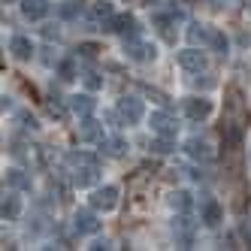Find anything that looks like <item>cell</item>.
<instances>
[{
    "mask_svg": "<svg viewBox=\"0 0 251 251\" xmlns=\"http://www.w3.org/2000/svg\"><path fill=\"white\" fill-rule=\"evenodd\" d=\"M67 164H70V167H94L97 157L88 154V151H70V154H67Z\"/></svg>",
    "mask_w": 251,
    "mask_h": 251,
    "instance_id": "cell-18",
    "label": "cell"
},
{
    "mask_svg": "<svg viewBox=\"0 0 251 251\" xmlns=\"http://www.w3.org/2000/svg\"><path fill=\"white\" fill-rule=\"evenodd\" d=\"M73 182H76L79 188L94 185V182H97V164H94V167H73Z\"/></svg>",
    "mask_w": 251,
    "mask_h": 251,
    "instance_id": "cell-14",
    "label": "cell"
},
{
    "mask_svg": "<svg viewBox=\"0 0 251 251\" xmlns=\"http://www.w3.org/2000/svg\"><path fill=\"white\" fill-rule=\"evenodd\" d=\"M0 215H3V221H15L22 215V200L15 194H6L3 203H0Z\"/></svg>",
    "mask_w": 251,
    "mask_h": 251,
    "instance_id": "cell-12",
    "label": "cell"
},
{
    "mask_svg": "<svg viewBox=\"0 0 251 251\" xmlns=\"http://www.w3.org/2000/svg\"><path fill=\"white\" fill-rule=\"evenodd\" d=\"M118 206V188L115 185H106V188H97L94 197H91V209L97 212H109Z\"/></svg>",
    "mask_w": 251,
    "mask_h": 251,
    "instance_id": "cell-2",
    "label": "cell"
},
{
    "mask_svg": "<svg viewBox=\"0 0 251 251\" xmlns=\"http://www.w3.org/2000/svg\"><path fill=\"white\" fill-rule=\"evenodd\" d=\"M173 136H164V139H154L151 142V151H157V154H167V151H173V142H170Z\"/></svg>",
    "mask_w": 251,
    "mask_h": 251,
    "instance_id": "cell-25",
    "label": "cell"
},
{
    "mask_svg": "<svg viewBox=\"0 0 251 251\" xmlns=\"http://www.w3.org/2000/svg\"><path fill=\"white\" fill-rule=\"evenodd\" d=\"M58 12H61V19H79V15H82V3H79V0H64V3L58 6Z\"/></svg>",
    "mask_w": 251,
    "mask_h": 251,
    "instance_id": "cell-20",
    "label": "cell"
},
{
    "mask_svg": "<svg viewBox=\"0 0 251 251\" xmlns=\"http://www.w3.org/2000/svg\"><path fill=\"white\" fill-rule=\"evenodd\" d=\"M94 212H97V209H94ZM94 212H91V209H79V212L73 215L76 233H97V230H100V221H97Z\"/></svg>",
    "mask_w": 251,
    "mask_h": 251,
    "instance_id": "cell-5",
    "label": "cell"
},
{
    "mask_svg": "<svg viewBox=\"0 0 251 251\" xmlns=\"http://www.w3.org/2000/svg\"><path fill=\"white\" fill-rule=\"evenodd\" d=\"M49 115H55V118H64L67 112H64V106H58V103H49Z\"/></svg>",
    "mask_w": 251,
    "mask_h": 251,
    "instance_id": "cell-30",
    "label": "cell"
},
{
    "mask_svg": "<svg viewBox=\"0 0 251 251\" xmlns=\"http://www.w3.org/2000/svg\"><path fill=\"white\" fill-rule=\"evenodd\" d=\"M191 3H200V0H191Z\"/></svg>",
    "mask_w": 251,
    "mask_h": 251,
    "instance_id": "cell-34",
    "label": "cell"
},
{
    "mask_svg": "<svg viewBox=\"0 0 251 251\" xmlns=\"http://www.w3.org/2000/svg\"><path fill=\"white\" fill-rule=\"evenodd\" d=\"M112 15H115V9H112L109 0H100V3L91 6V19H94V22H109Z\"/></svg>",
    "mask_w": 251,
    "mask_h": 251,
    "instance_id": "cell-17",
    "label": "cell"
},
{
    "mask_svg": "<svg viewBox=\"0 0 251 251\" xmlns=\"http://www.w3.org/2000/svg\"><path fill=\"white\" fill-rule=\"evenodd\" d=\"M9 51L19 61H30V55H33V46H30V40L27 37H12V43H9Z\"/></svg>",
    "mask_w": 251,
    "mask_h": 251,
    "instance_id": "cell-13",
    "label": "cell"
},
{
    "mask_svg": "<svg viewBox=\"0 0 251 251\" xmlns=\"http://www.w3.org/2000/svg\"><path fill=\"white\" fill-rule=\"evenodd\" d=\"M209 37H212V30L206 25H191V30H188L191 43H209Z\"/></svg>",
    "mask_w": 251,
    "mask_h": 251,
    "instance_id": "cell-21",
    "label": "cell"
},
{
    "mask_svg": "<svg viewBox=\"0 0 251 251\" xmlns=\"http://www.w3.org/2000/svg\"><path fill=\"white\" fill-rule=\"evenodd\" d=\"M3 3H15V0H3Z\"/></svg>",
    "mask_w": 251,
    "mask_h": 251,
    "instance_id": "cell-33",
    "label": "cell"
},
{
    "mask_svg": "<svg viewBox=\"0 0 251 251\" xmlns=\"http://www.w3.org/2000/svg\"><path fill=\"white\" fill-rule=\"evenodd\" d=\"M203 224H209V227L221 224V206L215 200H206V206H203Z\"/></svg>",
    "mask_w": 251,
    "mask_h": 251,
    "instance_id": "cell-16",
    "label": "cell"
},
{
    "mask_svg": "<svg viewBox=\"0 0 251 251\" xmlns=\"http://www.w3.org/2000/svg\"><path fill=\"white\" fill-rule=\"evenodd\" d=\"M151 130L157 133V136H176V130H178V124H176V118L173 115H167V112H151Z\"/></svg>",
    "mask_w": 251,
    "mask_h": 251,
    "instance_id": "cell-4",
    "label": "cell"
},
{
    "mask_svg": "<svg viewBox=\"0 0 251 251\" xmlns=\"http://www.w3.org/2000/svg\"><path fill=\"white\" fill-rule=\"evenodd\" d=\"M43 33H46V40H58V27H46Z\"/></svg>",
    "mask_w": 251,
    "mask_h": 251,
    "instance_id": "cell-31",
    "label": "cell"
},
{
    "mask_svg": "<svg viewBox=\"0 0 251 251\" xmlns=\"http://www.w3.org/2000/svg\"><path fill=\"white\" fill-rule=\"evenodd\" d=\"M82 79H85V88H88V91H100V88H103V79H100V73H94V70H88Z\"/></svg>",
    "mask_w": 251,
    "mask_h": 251,
    "instance_id": "cell-23",
    "label": "cell"
},
{
    "mask_svg": "<svg viewBox=\"0 0 251 251\" xmlns=\"http://www.w3.org/2000/svg\"><path fill=\"white\" fill-rule=\"evenodd\" d=\"M91 248H94V251H100V248H109V242H106V239H100V242H94Z\"/></svg>",
    "mask_w": 251,
    "mask_h": 251,
    "instance_id": "cell-32",
    "label": "cell"
},
{
    "mask_svg": "<svg viewBox=\"0 0 251 251\" xmlns=\"http://www.w3.org/2000/svg\"><path fill=\"white\" fill-rule=\"evenodd\" d=\"M209 112H212V103H209V100H203V97L185 100V115H188V118H194V121H203Z\"/></svg>",
    "mask_w": 251,
    "mask_h": 251,
    "instance_id": "cell-9",
    "label": "cell"
},
{
    "mask_svg": "<svg viewBox=\"0 0 251 251\" xmlns=\"http://www.w3.org/2000/svg\"><path fill=\"white\" fill-rule=\"evenodd\" d=\"M188 151H191L194 157H203V160H209V157H212L209 146H206V142H200V139H191V142H188Z\"/></svg>",
    "mask_w": 251,
    "mask_h": 251,
    "instance_id": "cell-22",
    "label": "cell"
},
{
    "mask_svg": "<svg viewBox=\"0 0 251 251\" xmlns=\"http://www.w3.org/2000/svg\"><path fill=\"white\" fill-rule=\"evenodd\" d=\"M124 51H127L130 61H142V64L154 61V55H157L154 46L151 43H142V40H127V43H124Z\"/></svg>",
    "mask_w": 251,
    "mask_h": 251,
    "instance_id": "cell-3",
    "label": "cell"
},
{
    "mask_svg": "<svg viewBox=\"0 0 251 251\" xmlns=\"http://www.w3.org/2000/svg\"><path fill=\"white\" fill-rule=\"evenodd\" d=\"M170 206L178 209V212H188L191 209V194L188 191H173L170 194Z\"/></svg>",
    "mask_w": 251,
    "mask_h": 251,
    "instance_id": "cell-19",
    "label": "cell"
},
{
    "mask_svg": "<svg viewBox=\"0 0 251 251\" xmlns=\"http://www.w3.org/2000/svg\"><path fill=\"white\" fill-rule=\"evenodd\" d=\"M106 151H109V154H124V142L121 139H106Z\"/></svg>",
    "mask_w": 251,
    "mask_h": 251,
    "instance_id": "cell-28",
    "label": "cell"
},
{
    "mask_svg": "<svg viewBox=\"0 0 251 251\" xmlns=\"http://www.w3.org/2000/svg\"><path fill=\"white\" fill-rule=\"evenodd\" d=\"M94 97L91 94H73V97H70V109H73L76 115H82V118H88V115H91L94 112Z\"/></svg>",
    "mask_w": 251,
    "mask_h": 251,
    "instance_id": "cell-11",
    "label": "cell"
},
{
    "mask_svg": "<svg viewBox=\"0 0 251 251\" xmlns=\"http://www.w3.org/2000/svg\"><path fill=\"white\" fill-rule=\"evenodd\" d=\"M19 121H22V127H30V130H37V121H33V115L22 112V115H19Z\"/></svg>",
    "mask_w": 251,
    "mask_h": 251,
    "instance_id": "cell-29",
    "label": "cell"
},
{
    "mask_svg": "<svg viewBox=\"0 0 251 251\" xmlns=\"http://www.w3.org/2000/svg\"><path fill=\"white\" fill-rule=\"evenodd\" d=\"M118 115L127 124H139L142 115H146V106H142V100H136V97H121L118 100Z\"/></svg>",
    "mask_w": 251,
    "mask_h": 251,
    "instance_id": "cell-1",
    "label": "cell"
},
{
    "mask_svg": "<svg viewBox=\"0 0 251 251\" xmlns=\"http://www.w3.org/2000/svg\"><path fill=\"white\" fill-rule=\"evenodd\" d=\"M178 64H182L188 73H200V70H206V55L197 51V49H185V51H178Z\"/></svg>",
    "mask_w": 251,
    "mask_h": 251,
    "instance_id": "cell-6",
    "label": "cell"
},
{
    "mask_svg": "<svg viewBox=\"0 0 251 251\" xmlns=\"http://www.w3.org/2000/svg\"><path fill=\"white\" fill-rule=\"evenodd\" d=\"M76 51H79V55H82V58H94V55H97V51H100V46H97V43H82V46H79Z\"/></svg>",
    "mask_w": 251,
    "mask_h": 251,
    "instance_id": "cell-26",
    "label": "cell"
},
{
    "mask_svg": "<svg viewBox=\"0 0 251 251\" xmlns=\"http://www.w3.org/2000/svg\"><path fill=\"white\" fill-rule=\"evenodd\" d=\"M58 73H61V79H76V67H73V61H64V64L58 67Z\"/></svg>",
    "mask_w": 251,
    "mask_h": 251,
    "instance_id": "cell-27",
    "label": "cell"
},
{
    "mask_svg": "<svg viewBox=\"0 0 251 251\" xmlns=\"http://www.w3.org/2000/svg\"><path fill=\"white\" fill-rule=\"evenodd\" d=\"M103 27L112 30V33H130V30H136V22H133L130 12H121V15H112V19L106 22Z\"/></svg>",
    "mask_w": 251,
    "mask_h": 251,
    "instance_id": "cell-8",
    "label": "cell"
},
{
    "mask_svg": "<svg viewBox=\"0 0 251 251\" xmlns=\"http://www.w3.org/2000/svg\"><path fill=\"white\" fill-rule=\"evenodd\" d=\"M79 139L82 142H100L103 146V124L100 121H94V118H85L82 124H79Z\"/></svg>",
    "mask_w": 251,
    "mask_h": 251,
    "instance_id": "cell-7",
    "label": "cell"
},
{
    "mask_svg": "<svg viewBox=\"0 0 251 251\" xmlns=\"http://www.w3.org/2000/svg\"><path fill=\"white\" fill-rule=\"evenodd\" d=\"M209 43H212L215 49H218V55H224V51H227V37H224L221 30H212V37H209Z\"/></svg>",
    "mask_w": 251,
    "mask_h": 251,
    "instance_id": "cell-24",
    "label": "cell"
},
{
    "mask_svg": "<svg viewBox=\"0 0 251 251\" xmlns=\"http://www.w3.org/2000/svg\"><path fill=\"white\" fill-rule=\"evenodd\" d=\"M22 15L27 22H40V19L49 15V3H46V0H25V3H22Z\"/></svg>",
    "mask_w": 251,
    "mask_h": 251,
    "instance_id": "cell-10",
    "label": "cell"
},
{
    "mask_svg": "<svg viewBox=\"0 0 251 251\" xmlns=\"http://www.w3.org/2000/svg\"><path fill=\"white\" fill-rule=\"evenodd\" d=\"M6 185L15 191H30V176L25 170H6Z\"/></svg>",
    "mask_w": 251,
    "mask_h": 251,
    "instance_id": "cell-15",
    "label": "cell"
}]
</instances>
